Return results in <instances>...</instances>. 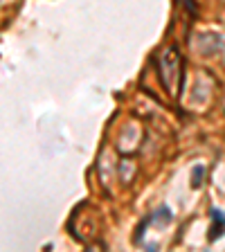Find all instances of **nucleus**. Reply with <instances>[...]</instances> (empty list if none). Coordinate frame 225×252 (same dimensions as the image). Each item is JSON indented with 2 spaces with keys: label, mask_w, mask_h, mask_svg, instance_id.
Masks as SVG:
<instances>
[{
  "label": "nucleus",
  "mask_w": 225,
  "mask_h": 252,
  "mask_svg": "<svg viewBox=\"0 0 225 252\" xmlns=\"http://www.w3.org/2000/svg\"><path fill=\"white\" fill-rule=\"evenodd\" d=\"M212 220H214V225H212V241L214 239H219L221 234H223V230H225V214L223 212H219V210H214L212 212Z\"/></svg>",
  "instance_id": "nucleus-1"
}]
</instances>
